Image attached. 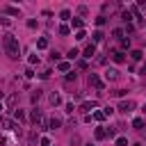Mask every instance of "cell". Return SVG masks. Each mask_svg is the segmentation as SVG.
<instances>
[{
	"label": "cell",
	"instance_id": "1",
	"mask_svg": "<svg viewBox=\"0 0 146 146\" xmlns=\"http://www.w3.org/2000/svg\"><path fill=\"white\" fill-rule=\"evenodd\" d=\"M2 43H5V50H7V55H9L11 59H18V55H21V46H18V39H16V36H11V34H5Z\"/></svg>",
	"mask_w": 146,
	"mask_h": 146
},
{
	"label": "cell",
	"instance_id": "2",
	"mask_svg": "<svg viewBox=\"0 0 146 146\" xmlns=\"http://www.w3.org/2000/svg\"><path fill=\"white\" fill-rule=\"evenodd\" d=\"M89 84H91V87H96L98 91H103V89H105V82L98 78V73H89Z\"/></svg>",
	"mask_w": 146,
	"mask_h": 146
},
{
	"label": "cell",
	"instance_id": "3",
	"mask_svg": "<svg viewBox=\"0 0 146 146\" xmlns=\"http://www.w3.org/2000/svg\"><path fill=\"white\" fill-rule=\"evenodd\" d=\"M30 121H32V123H41V125H46V121H43V116H41V112H39V110H32Z\"/></svg>",
	"mask_w": 146,
	"mask_h": 146
},
{
	"label": "cell",
	"instance_id": "4",
	"mask_svg": "<svg viewBox=\"0 0 146 146\" xmlns=\"http://www.w3.org/2000/svg\"><path fill=\"white\" fill-rule=\"evenodd\" d=\"M119 110H121L123 114H128V112H132V110H135V103H132V100H123V103L119 105Z\"/></svg>",
	"mask_w": 146,
	"mask_h": 146
},
{
	"label": "cell",
	"instance_id": "5",
	"mask_svg": "<svg viewBox=\"0 0 146 146\" xmlns=\"http://www.w3.org/2000/svg\"><path fill=\"white\" fill-rule=\"evenodd\" d=\"M96 105H98V103H96V100H84V103H82V105H80V112H89V110H94V107H96Z\"/></svg>",
	"mask_w": 146,
	"mask_h": 146
},
{
	"label": "cell",
	"instance_id": "6",
	"mask_svg": "<svg viewBox=\"0 0 146 146\" xmlns=\"http://www.w3.org/2000/svg\"><path fill=\"white\" fill-rule=\"evenodd\" d=\"M105 80H119V71L116 68H107L105 71Z\"/></svg>",
	"mask_w": 146,
	"mask_h": 146
},
{
	"label": "cell",
	"instance_id": "7",
	"mask_svg": "<svg viewBox=\"0 0 146 146\" xmlns=\"http://www.w3.org/2000/svg\"><path fill=\"white\" fill-rule=\"evenodd\" d=\"M112 59H114L116 64H121V62H125V55H123L121 50H114V52H112Z\"/></svg>",
	"mask_w": 146,
	"mask_h": 146
},
{
	"label": "cell",
	"instance_id": "8",
	"mask_svg": "<svg viewBox=\"0 0 146 146\" xmlns=\"http://www.w3.org/2000/svg\"><path fill=\"white\" fill-rule=\"evenodd\" d=\"M48 125H50V130H55V128H59V125H62V119H57V116H50Z\"/></svg>",
	"mask_w": 146,
	"mask_h": 146
},
{
	"label": "cell",
	"instance_id": "9",
	"mask_svg": "<svg viewBox=\"0 0 146 146\" xmlns=\"http://www.w3.org/2000/svg\"><path fill=\"white\" fill-rule=\"evenodd\" d=\"M94 52H96V46H94V43H89V46L84 48V57H87V59H91V55H94Z\"/></svg>",
	"mask_w": 146,
	"mask_h": 146
},
{
	"label": "cell",
	"instance_id": "10",
	"mask_svg": "<svg viewBox=\"0 0 146 146\" xmlns=\"http://www.w3.org/2000/svg\"><path fill=\"white\" fill-rule=\"evenodd\" d=\"M5 11H7L9 16H21V9H18V7H5Z\"/></svg>",
	"mask_w": 146,
	"mask_h": 146
},
{
	"label": "cell",
	"instance_id": "11",
	"mask_svg": "<svg viewBox=\"0 0 146 146\" xmlns=\"http://www.w3.org/2000/svg\"><path fill=\"white\" fill-rule=\"evenodd\" d=\"M141 57H144V52H141V50H132V52H130V59H132V62H139Z\"/></svg>",
	"mask_w": 146,
	"mask_h": 146
},
{
	"label": "cell",
	"instance_id": "12",
	"mask_svg": "<svg viewBox=\"0 0 146 146\" xmlns=\"http://www.w3.org/2000/svg\"><path fill=\"white\" fill-rule=\"evenodd\" d=\"M36 48H39V50H43V48H48V39H46V36H41V39L36 41Z\"/></svg>",
	"mask_w": 146,
	"mask_h": 146
},
{
	"label": "cell",
	"instance_id": "13",
	"mask_svg": "<svg viewBox=\"0 0 146 146\" xmlns=\"http://www.w3.org/2000/svg\"><path fill=\"white\" fill-rule=\"evenodd\" d=\"M107 137V130L105 128H96V139H105Z\"/></svg>",
	"mask_w": 146,
	"mask_h": 146
},
{
	"label": "cell",
	"instance_id": "14",
	"mask_svg": "<svg viewBox=\"0 0 146 146\" xmlns=\"http://www.w3.org/2000/svg\"><path fill=\"white\" fill-rule=\"evenodd\" d=\"M57 68H59L62 73H66V71H71V64H68V62H59V66H57Z\"/></svg>",
	"mask_w": 146,
	"mask_h": 146
},
{
	"label": "cell",
	"instance_id": "15",
	"mask_svg": "<svg viewBox=\"0 0 146 146\" xmlns=\"http://www.w3.org/2000/svg\"><path fill=\"white\" fill-rule=\"evenodd\" d=\"M59 103H62L59 94H50V105H59Z\"/></svg>",
	"mask_w": 146,
	"mask_h": 146
},
{
	"label": "cell",
	"instance_id": "16",
	"mask_svg": "<svg viewBox=\"0 0 146 146\" xmlns=\"http://www.w3.org/2000/svg\"><path fill=\"white\" fill-rule=\"evenodd\" d=\"M132 128L141 130V128H144V119H135V121H132Z\"/></svg>",
	"mask_w": 146,
	"mask_h": 146
},
{
	"label": "cell",
	"instance_id": "17",
	"mask_svg": "<svg viewBox=\"0 0 146 146\" xmlns=\"http://www.w3.org/2000/svg\"><path fill=\"white\" fill-rule=\"evenodd\" d=\"M114 144H116V146H128V139H125V137H116Z\"/></svg>",
	"mask_w": 146,
	"mask_h": 146
},
{
	"label": "cell",
	"instance_id": "18",
	"mask_svg": "<svg viewBox=\"0 0 146 146\" xmlns=\"http://www.w3.org/2000/svg\"><path fill=\"white\" fill-rule=\"evenodd\" d=\"M71 25H73V27H78V30H80V27H82V18H73V23H71Z\"/></svg>",
	"mask_w": 146,
	"mask_h": 146
},
{
	"label": "cell",
	"instance_id": "19",
	"mask_svg": "<svg viewBox=\"0 0 146 146\" xmlns=\"http://www.w3.org/2000/svg\"><path fill=\"white\" fill-rule=\"evenodd\" d=\"M94 41H103V32H100V30L94 32Z\"/></svg>",
	"mask_w": 146,
	"mask_h": 146
},
{
	"label": "cell",
	"instance_id": "20",
	"mask_svg": "<svg viewBox=\"0 0 146 146\" xmlns=\"http://www.w3.org/2000/svg\"><path fill=\"white\" fill-rule=\"evenodd\" d=\"M39 98H41V91H39V89H36V91H34V94H32V103H39Z\"/></svg>",
	"mask_w": 146,
	"mask_h": 146
},
{
	"label": "cell",
	"instance_id": "21",
	"mask_svg": "<svg viewBox=\"0 0 146 146\" xmlns=\"http://www.w3.org/2000/svg\"><path fill=\"white\" fill-rule=\"evenodd\" d=\"M14 116H16V121H25V114H23L21 110H16V114H14Z\"/></svg>",
	"mask_w": 146,
	"mask_h": 146
},
{
	"label": "cell",
	"instance_id": "22",
	"mask_svg": "<svg viewBox=\"0 0 146 146\" xmlns=\"http://www.w3.org/2000/svg\"><path fill=\"white\" fill-rule=\"evenodd\" d=\"M94 119H96V121H103V119H105V112H94Z\"/></svg>",
	"mask_w": 146,
	"mask_h": 146
},
{
	"label": "cell",
	"instance_id": "23",
	"mask_svg": "<svg viewBox=\"0 0 146 146\" xmlns=\"http://www.w3.org/2000/svg\"><path fill=\"white\" fill-rule=\"evenodd\" d=\"M112 36H116V39H123V30H114V32H112Z\"/></svg>",
	"mask_w": 146,
	"mask_h": 146
},
{
	"label": "cell",
	"instance_id": "24",
	"mask_svg": "<svg viewBox=\"0 0 146 146\" xmlns=\"http://www.w3.org/2000/svg\"><path fill=\"white\" fill-rule=\"evenodd\" d=\"M78 55H80V52H78V50H75V48H73V50H68V59H75V57H78Z\"/></svg>",
	"mask_w": 146,
	"mask_h": 146
},
{
	"label": "cell",
	"instance_id": "25",
	"mask_svg": "<svg viewBox=\"0 0 146 146\" xmlns=\"http://www.w3.org/2000/svg\"><path fill=\"white\" fill-rule=\"evenodd\" d=\"M59 16H62V18H64V21H66V18H71V11H68V9H64V11H62V14H59Z\"/></svg>",
	"mask_w": 146,
	"mask_h": 146
},
{
	"label": "cell",
	"instance_id": "26",
	"mask_svg": "<svg viewBox=\"0 0 146 146\" xmlns=\"http://www.w3.org/2000/svg\"><path fill=\"white\" fill-rule=\"evenodd\" d=\"M68 32H71L68 25H62V27H59V34H68Z\"/></svg>",
	"mask_w": 146,
	"mask_h": 146
},
{
	"label": "cell",
	"instance_id": "27",
	"mask_svg": "<svg viewBox=\"0 0 146 146\" xmlns=\"http://www.w3.org/2000/svg\"><path fill=\"white\" fill-rule=\"evenodd\" d=\"M7 103H9V107H14V105H16V96H9V98H7Z\"/></svg>",
	"mask_w": 146,
	"mask_h": 146
},
{
	"label": "cell",
	"instance_id": "28",
	"mask_svg": "<svg viewBox=\"0 0 146 146\" xmlns=\"http://www.w3.org/2000/svg\"><path fill=\"white\" fill-rule=\"evenodd\" d=\"M66 82H75V73H68L66 75Z\"/></svg>",
	"mask_w": 146,
	"mask_h": 146
},
{
	"label": "cell",
	"instance_id": "29",
	"mask_svg": "<svg viewBox=\"0 0 146 146\" xmlns=\"http://www.w3.org/2000/svg\"><path fill=\"white\" fill-rule=\"evenodd\" d=\"M41 146H50V139L48 137H41Z\"/></svg>",
	"mask_w": 146,
	"mask_h": 146
},
{
	"label": "cell",
	"instance_id": "30",
	"mask_svg": "<svg viewBox=\"0 0 146 146\" xmlns=\"http://www.w3.org/2000/svg\"><path fill=\"white\" fill-rule=\"evenodd\" d=\"M5 144H7V141H5V137L0 135V146H5Z\"/></svg>",
	"mask_w": 146,
	"mask_h": 146
},
{
	"label": "cell",
	"instance_id": "31",
	"mask_svg": "<svg viewBox=\"0 0 146 146\" xmlns=\"http://www.w3.org/2000/svg\"><path fill=\"white\" fill-rule=\"evenodd\" d=\"M141 75H146V64H144V66H141Z\"/></svg>",
	"mask_w": 146,
	"mask_h": 146
},
{
	"label": "cell",
	"instance_id": "32",
	"mask_svg": "<svg viewBox=\"0 0 146 146\" xmlns=\"http://www.w3.org/2000/svg\"><path fill=\"white\" fill-rule=\"evenodd\" d=\"M141 112H144V114H146V105H144V107H141Z\"/></svg>",
	"mask_w": 146,
	"mask_h": 146
},
{
	"label": "cell",
	"instance_id": "33",
	"mask_svg": "<svg viewBox=\"0 0 146 146\" xmlns=\"http://www.w3.org/2000/svg\"><path fill=\"white\" fill-rule=\"evenodd\" d=\"M87 146H91V144H87Z\"/></svg>",
	"mask_w": 146,
	"mask_h": 146
},
{
	"label": "cell",
	"instance_id": "34",
	"mask_svg": "<svg viewBox=\"0 0 146 146\" xmlns=\"http://www.w3.org/2000/svg\"><path fill=\"white\" fill-rule=\"evenodd\" d=\"M0 110H2V105H0Z\"/></svg>",
	"mask_w": 146,
	"mask_h": 146
}]
</instances>
